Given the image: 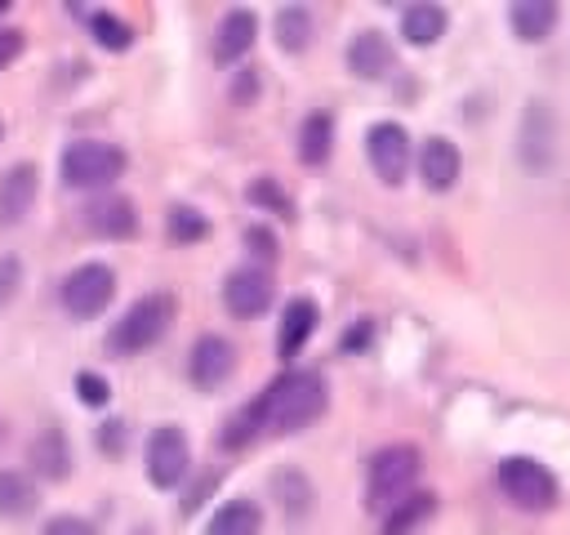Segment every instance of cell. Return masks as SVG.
<instances>
[{"label": "cell", "instance_id": "obj_1", "mask_svg": "<svg viewBox=\"0 0 570 535\" xmlns=\"http://www.w3.org/2000/svg\"><path fill=\"white\" fill-rule=\"evenodd\" d=\"M258 401H263V419H267L272 432H298V428H307V424H316L325 415L330 383L316 370H289Z\"/></svg>", "mask_w": 570, "mask_h": 535}, {"label": "cell", "instance_id": "obj_2", "mask_svg": "<svg viewBox=\"0 0 570 535\" xmlns=\"http://www.w3.org/2000/svg\"><path fill=\"white\" fill-rule=\"evenodd\" d=\"M174 312H178V299H174L169 290L142 294V299L129 303L125 317L111 325V334H107V352H111V357H138V352H147L151 343L165 339V330L174 325Z\"/></svg>", "mask_w": 570, "mask_h": 535}, {"label": "cell", "instance_id": "obj_3", "mask_svg": "<svg viewBox=\"0 0 570 535\" xmlns=\"http://www.w3.org/2000/svg\"><path fill=\"white\" fill-rule=\"evenodd\" d=\"M419 468H423V459H419V450L410 441L383 446L370 459V473H365V504H370V513H392L405 495H414Z\"/></svg>", "mask_w": 570, "mask_h": 535}, {"label": "cell", "instance_id": "obj_4", "mask_svg": "<svg viewBox=\"0 0 570 535\" xmlns=\"http://www.w3.org/2000/svg\"><path fill=\"white\" fill-rule=\"evenodd\" d=\"M125 165H129V156L102 138H76L62 147V160H58L62 183L76 192H107L125 174Z\"/></svg>", "mask_w": 570, "mask_h": 535}, {"label": "cell", "instance_id": "obj_5", "mask_svg": "<svg viewBox=\"0 0 570 535\" xmlns=\"http://www.w3.org/2000/svg\"><path fill=\"white\" fill-rule=\"evenodd\" d=\"M494 486L521 513H548L557 504V477H552V468H543L539 459H525V455L503 459L494 468Z\"/></svg>", "mask_w": 570, "mask_h": 535}, {"label": "cell", "instance_id": "obj_6", "mask_svg": "<svg viewBox=\"0 0 570 535\" xmlns=\"http://www.w3.org/2000/svg\"><path fill=\"white\" fill-rule=\"evenodd\" d=\"M58 299H62L67 317H76V321H94V317H102L107 303L116 299V272H111L107 263H80V268L67 272Z\"/></svg>", "mask_w": 570, "mask_h": 535}, {"label": "cell", "instance_id": "obj_7", "mask_svg": "<svg viewBox=\"0 0 570 535\" xmlns=\"http://www.w3.org/2000/svg\"><path fill=\"white\" fill-rule=\"evenodd\" d=\"M191 468V446L178 424H160L147 432V481L156 490H178Z\"/></svg>", "mask_w": 570, "mask_h": 535}, {"label": "cell", "instance_id": "obj_8", "mask_svg": "<svg viewBox=\"0 0 570 535\" xmlns=\"http://www.w3.org/2000/svg\"><path fill=\"white\" fill-rule=\"evenodd\" d=\"M276 299V281L263 263H249V268H236L227 281H223V308L236 317V321H254L272 308Z\"/></svg>", "mask_w": 570, "mask_h": 535}, {"label": "cell", "instance_id": "obj_9", "mask_svg": "<svg viewBox=\"0 0 570 535\" xmlns=\"http://www.w3.org/2000/svg\"><path fill=\"white\" fill-rule=\"evenodd\" d=\"M365 156H370L374 174H379L387 187H396V183L405 178V169H410V134H405L396 120H379V125L365 134Z\"/></svg>", "mask_w": 570, "mask_h": 535}, {"label": "cell", "instance_id": "obj_10", "mask_svg": "<svg viewBox=\"0 0 570 535\" xmlns=\"http://www.w3.org/2000/svg\"><path fill=\"white\" fill-rule=\"evenodd\" d=\"M187 374H191V383H196L200 392L223 388V383L236 374V348H232V339H223V334H200V339L191 343Z\"/></svg>", "mask_w": 570, "mask_h": 535}, {"label": "cell", "instance_id": "obj_11", "mask_svg": "<svg viewBox=\"0 0 570 535\" xmlns=\"http://www.w3.org/2000/svg\"><path fill=\"white\" fill-rule=\"evenodd\" d=\"M85 227L102 241H134L138 236V205L125 192H102L85 205Z\"/></svg>", "mask_w": 570, "mask_h": 535}, {"label": "cell", "instance_id": "obj_12", "mask_svg": "<svg viewBox=\"0 0 570 535\" xmlns=\"http://www.w3.org/2000/svg\"><path fill=\"white\" fill-rule=\"evenodd\" d=\"M517 152H521V165L530 174H543L552 165V156H557V120H552L548 103H530L525 107V125H521Z\"/></svg>", "mask_w": 570, "mask_h": 535}, {"label": "cell", "instance_id": "obj_13", "mask_svg": "<svg viewBox=\"0 0 570 535\" xmlns=\"http://www.w3.org/2000/svg\"><path fill=\"white\" fill-rule=\"evenodd\" d=\"M40 196V169L31 160H18L0 174V227H18Z\"/></svg>", "mask_w": 570, "mask_h": 535}, {"label": "cell", "instance_id": "obj_14", "mask_svg": "<svg viewBox=\"0 0 570 535\" xmlns=\"http://www.w3.org/2000/svg\"><path fill=\"white\" fill-rule=\"evenodd\" d=\"M392 62H396V49H392V40H387L383 31H356V36L347 40V71H352V76L379 80V76L392 71Z\"/></svg>", "mask_w": 570, "mask_h": 535}, {"label": "cell", "instance_id": "obj_15", "mask_svg": "<svg viewBox=\"0 0 570 535\" xmlns=\"http://www.w3.org/2000/svg\"><path fill=\"white\" fill-rule=\"evenodd\" d=\"M27 459H31V473L45 477V481H67L71 477V446H67V432L62 428H40L27 446Z\"/></svg>", "mask_w": 570, "mask_h": 535}, {"label": "cell", "instance_id": "obj_16", "mask_svg": "<svg viewBox=\"0 0 570 535\" xmlns=\"http://www.w3.org/2000/svg\"><path fill=\"white\" fill-rule=\"evenodd\" d=\"M254 36H258V18H254V9H232V13L218 22V31H214V62H218V67L240 62V58L249 54Z\"/></svg>", "mask_w": 570, "mask_h": 535}, {"label": "cell", "instance_id": "obj_17", "mask_svg": "<svg viewBox=\"0 0 570 535\" xmlns=\"http://www.w3.org/2000/svg\"><path fill=\"white\" fill-rule=\"evenodd\" d=\"M459 169H463V156H459V147L450 138H423V147H419V178H423V187L450 192Z\"/></svg>", "mask_w": 570, "mask_h": 535}, {"label": "cell", "instance_id": "obj_18", "mask_svg": "<svg viewBox=\"0 0 570 535\" xmlns=\"http://www.w3.org/2000/svg\"><path fill=\"white\" fill-rule=\"evenodd\" d=\"M316 321H321V312H316L312 299L298 294V299L285 303V312H281V330H276V352H281V361H294V357L307 348Z\"/></svg>", "mask_w": 570, "mask_h": 535}, {"label": "cell", "instance_id": "obj_19", "mask_svg": "<svg viewBox=\"0 0 570 535\" xmlns=\"http://www.w3.org/2000/svg\"><path fill=\"white\" fill-rule=\"evenodd\" d=\"M36 508H40V486L18 468H0V517L22 522Z\"/></svg>", "mask_w": 570, "mask_h": 535}, {"label": "cell", "instance_id": "obj_20", "mask_svg": "<svg viewBox=\"0 0 570 535\" xmlns=\"http://www.w3.org/2000/svg\"><path fill=\"white\" fill-rule=\"evenodd\" d=\"M334 152V116L330 111H307L303 116V129H298V160L307 169L325 165Z\"/></svg>", "mask_w": 570, "mask_h": 535}, {"label": "cell", "instance_id": "obj_21", "mask_svg": "<svg viewBox=\"0 0 570 535\" xmlns=\"http://www.w3.org/2000/svg\"><path fill=\"white\" fill-rule=\"evenodd\" d=\"M258 531H263V513L254 499H227L205 522V535H258Z\"/></svg>", "mask_w": 570, "mask_h": 535}, {"label": "cell", "instance_id": "obj_22", "mask_svg": "<svg viewBox=\"0 0 570 535\" xmlns=\"http://www.w3.org/2000/svg\"><path fill=\"white\" fill-rule=\"evenodd\" d=\"M557 18H561V9H557L552 0H517V4L508 9V22H512V31H517L521 40H543V36H552Z\"/></svg>", "mask_w": 570, "mask_h": 535}, {"label": "cell", "instance_id": "obj_23", "mask_svg": "<svg viewBox=\"0 0 570 535\" xmlns=\"http://www.w3.org/2000/svg\"><path fill=\"white\" fill-rule=\"evenodd\" d=\"M445 27H450V13L441 4H410L401 18V36L410 45H432L445 36Z\"/></svg>", "mask_w": 570, "mask_h": 535}, {"label": "cell", "instance_id": "obj_24", "mask_svg": "<svg viewBox=\"0 0 570 535\" xmlns=\"http://www.w3.org/2000/svg\"><path fill=\"white\" fill-rule=\"evenodd\" d=\"M432 508H436V495H432V490H414V495H405V499L383 517V535H410L423 517H432Z\"/></svg>", "mask_w": 570, "mask_h": 535}, {"label": "cell", "instance_id": "obj_25", "mask_svg": "<svg viewBox=\"0 0 570 535\" xmlns=\"http://www.w3.org/2000/svg\"><path fill=\"white\" fill-rule=\"evenodd\" d=\"M307 40H312V9L285 4V9L276 13V45H281L285 54H303Z\"/></svg>", "mask_w": 570, "mask_h": 535}, {"label": "cell", "instance_id": "obj_26", "mask_svg": "<svg viewBox=\"0 0 570 535\" xmlns=\"http://www.w3.org/2000/svg\"><path fill=\"white\" fill-rule=\"evenodd\" d=\"M165 232H169V241L174 245H196V241H205L209 236V218L196 210V205H169V214H165Z\"/></svg>", "mask_w": 570, "mask_h": 535}, {"label": "cell", "instance_id": "obj_27", "mask_svg": "<svg viewBox=\"0 0 570 535\" xmlns=\"http://www.w3.org/2000/svg\"><path fill=\"white\" fill-rule=\"evenodd\" d=\"M263 428H267V419H263V401L254 397V401H245V406L227 419V428H223V446H227V450H240V446H249Z\"/></svg>", "mask_w": 570, "mask_h": 535}, {"label": "cell", "instance_id": "obj_28", "mask_svg": "<svg viewBox=\"0 0 570 535\" xmlns=\"http://www.w3.org/2000/svg\"><path fill=\"white\" fill-rule=\"evenodd\" d=\"M89 31H94V40H98L107 54H125V49L134 45L129 22L116 18V13H107V9H94V13H89Z\"/></svg>", "mask_w": 570, "mask_h": 535}, {"label": "cell", "instance_id": "obj_29", "mask_svg": "<svg viewBox=\"0 0 570 535\" xmlns=\"http://www.w3.org/2000/svg\"><path fill=\"white\" fill-rule=\"evenodd\" d=\"M272 490H276V499H281L285 513H303V508L312 504V481H307L298 468H281V473L272 477Z\"/></svg>", "mask_w": 570, "mask_h": 535}, {"label": "cell", "instance_id": "obj_30", "mask_svg": "<svg viewBox=\"0 0 570 535\" xmlns=\"http://www.w3.org/2000/svg\"><path fill=\"white\" fill-rule=\"evenodd\" d=\"M245 196H249V205H263V210H272V214H281V218L294 214V205H289V196H285V187H281L276 178H254V183L245 187Z\"/></svg>", "mask_w": 570, "mask_h": 535}, {"label": "cell", "instance_id": "obj_31", "mask_svg": "<svg viewBox=\"0 0 570 535\" xmlns=\"http://www.w3.org/2000/svg\"><path fill=\"white\" fill-rule=\"evenodd\" d=\"M76 401L89 406V410H107V401H111V383H107L98 370H76Z\"/></svg>", "mask_w": 570, "mask_h": 535}, {"label": "cell", "instance_id": "obj_32", "mask_svg": "<svg viewBox=\"0 0 570 535\" xmlns=\"http://www.w3.org/2000/svg\"><path fill=\"white\" fill-rule=\"evenodd\" d=\"M22 290V259L18 254H0V308H9Z\"/></svg>", "mask_w": 570, "mask_h": 535}, {"label": "cell", "instance_id": "obj_33", "mask_svg": "<svg viewBox=\"0 0 570 535\" xmlns=\"http://www.w3.org/2000/svg\"><path fill=\"white\" fill-rule=\"evenodd\" d=\"M40 535H98V531H94V522L80 517V513H53V517L40 526Z\"/></svg>", "mask_w": 570, "mask_h": 535}, {"label": "cell", "instance_id": "obj_34", "mask_svg": "<svg viewBox=\"0 0 570 535\" xmlns=\"http://www.w3.org/2000/svg\"><path fill=\"white\" fill-rule=\"evenodd\" d=\"M370 334H374V321H352V325L343 330L338 348H343V352H365V348H370Z\"/></svg>", "mask_w": 570, "mask_h": 535}, {"label": "cell", "instance_id": "obj_35", "mask_svg": "<svg viewBox=\"0 0 570 535\" xmlns=\"http://www.w3.org/2000/svg\"><path fill=\"white\" fill-rule=\"evenodd\" d=\"M27 49V36L22 31H13V27H4L0 31V71L9 67V62H18V54Z\"/></svg>", "mask_w": 570, "mask_h": 535}, {"label": "cell", "instance_id": "obj_36", "mask_svg": "<svg viewBox=\"0 0 570 535\" xmlns=\"http://www.w3.org/2000/svg\"><path fill=\"white\" fill-rule=\"evenodd\" d=\"M120 441H125V424H120V419H111V424H102V428H98V446H102V455H111V459H116V455L125 450Z\"/></svg>", "mask_w": 570, "mask_h": 535}, {"label": "cell", "instance_id": "obj_37", "mask_svg": "<svg viewBox=\"0 0 570 535\" xmlns=\"http://www.w3.org/2000/svg\"><path fill=\"white\" fill-rule=\"evenodd\" d=\"M254 98H258V76L254 71H240L232 80V103H254Z\"/></svg>", "mask_w": 570, "mask_h": 535}, {"label": "cell", "instance_id": "obj_38", "mask_svg": "<svg viewBox=\"0 0 570 535\" xmlns=\"http://www.w3.org/2000/svg\"><path fill=\"white\" fill-rule=\"evenodd\" d=\"M245 245H254V250H263L267 259L276 254V241L267 236V227H249V236H245Z\"/></svg>", "mask_w": 570, "mask_h": 535}, {"label": "cell", "instance_id": "obj_39", "mask_svg": "<svg viewBox=\"0 0 570 535\" xmlns=\"http://www.w3.org/2000/svg\"><path fill=\"white\" fill-rule=\"evenodd\" d=\"M9 9H13V4H9V0H0V18H4V13H9Z\"/></svg>", "mask_w": 570, "mask_h": 535}, {"label": "cell", "instance_id": "obj_40", "mask_svg": "<svg viewBox=\"0 0 570 535\" xmlns=\"http://www.w3.org/2000/svg\"><path fill=\"white\" fill-rule=\"evenodd\" d=\"M0 138H4V125H0Z\"/></svg>", "mask_w": 570, "mask_h": 535}]
</instances>
